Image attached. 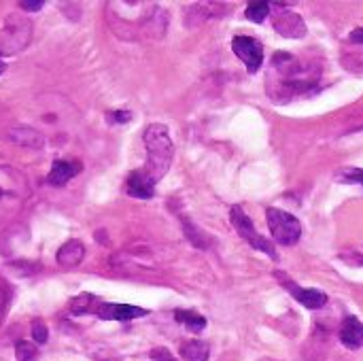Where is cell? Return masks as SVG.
Here are the masks:
<instances>
[{
    "label": "cell",
    "instance_id": "cell-17",
    "mask_svg": "<svg viewBox=\"0 0 363 361\" xmlns=\"http://www.w3.org/2000/svg\"><path fill=\"white\" fill-rule=\"evenodd\" d=\"M175 319L193 334H200L206 327V319L202 315H195L193 310H175Z\"/></svg>",
    "mask_w": 363,
    "mask_h": 361
},
{
    "label": "cell",
    "instance_id": "cell-21",
    "mask_svg": "<svg viewBox=\"0 0 363 361\" xmlns=\"http://www.w3.org/2000/svg\"><path fill=\"white\" fill-rule=\"evenodd\" d=\"M15 357H17V361H35V359H37V349H35V344H30V342H26V340L17 342V346H15Z\"/></svg>",
    "mask_w": 363,
    "mask_h": 361
},
{
    "label": "cell",
    "instance_id": "cell-2",
    "mask_svg": "<svg viewBox=\"0 0 363 361\" xmlns=\"http://www.w3.org/2000/svg\"><path fill=\"white\" fill-rule=\"evenodd\" d=\"M145 147H147V164L141 170L153 183H157L166 177L175 157V145L168 127L163 123H151L145 130Z\"/></svg>",
    "mask_w": 363,
    "mask_h": 361
},
{
    "label": "cell",
    "instance_id": "cell-11",
    "mask_svg": "<svg viewBox=\"0 0 363 361\" xmlns=\"http://www.w3.org/2000/svg\"><path fill=\"white\" fill-rule=\"evenodd\" d=\"M147 315L149 310L141 306H130V304H103L100 310H98V317L109 321H132L136 317H147Z\"/></svg>",
    "mask_w": 363,
    "mask_h": 361
},
{
    "label": "cell",
    "instance_id": "cell-24",
    "mask_svg": "<svg viewBox=\"0 0 363 361\" xmlns=\"http://www.w3.org/2000/svg\"><path fill=\"white\" fill-rule=\"evenodd\" d=\"M342 181H348V183H359L363 185V168H353V170H346Z\"/></svg>",
    "mask_w": 363,
    "mask_h": 361
},
{
    "label": "cell",
    "instance_id": "cell-26",
    "mask_svg": "<svg viewBox=\"0 0 363 361\" xmlns=\"http://www.w3.org/2000/svg\"><path fill=\"white\" fill-rule=\"evenodd\" d=\"M43 0H35V3H19V9L24 11H41L43 9Z\"/></svg>",
    "mask_w": 363,
    "mask_h": 361
},
{
    "label": "cell",
    "instance_id": "cell-16",
    "mask_svg": "<svg viewBox=\"0 0 363 361\" xmlns=\"http://www.w3.org/2000/svg\"><path fill=\"white\" fill-rule=\"evenodd\" d=\"M211 346L204 340H189L181 344V357L185 361H209Z\"/></svg>",
    "mask_w": 363,
    "mask_h": 361
},
{
    "label": "cell",
    "instance_id": "cell-7",
    "mask_svg": "<svg viewBox=\"0 0 363 361\" xmlns=\"http://www.w3.org/2000/svg\"><path fill=\"white\" fill-rule=\"evenodd\" d=\"M232 51L245 62V67L251 75H255L261 69L263 62V45L253 37H236L232 41Z\"/></svg>",
    "mask_w": 363,
    "mask_h": 361
},
{
    "label": "cell",
    "instance_id": "cell-8",
    "mask_svg": "<svg viewBox=\"0 0 363 361\" xmlns=\"http://www.w3.org/2000/svg\"><path fill=\"white\" fill-rule=\"evenodd\" d=\"M276 279L283 283V287L293 295V298L298 300L302 306H306L308 310H319V308H323L327 304V295L323 291H319V289H304V287H300L298 283H293L291 279H287L281 272H276Z\"/></svg>",
    "mask_w": 363,
    "mask_h": 361
},
{
    "label": "cell",
    "instance_id": "cell-14",
    "mask_svg": "<svg viewBox=\"0 0 363 361\" xmlns=\"http://www.w3.org/2000/svg\"><path fill=\"white\" fill-rule=\"evenodd\" d=\"M83 257H85V247H83L81 240H69L66 245L60 247V251L55 255L57 264L62 268H69V270L75 268V266H79L81 261H83Z\"/></svg>",
    "mask_w": 363,
    "mask_h": 361
},
{
    "label": "cell",
    "instance_id": "cell-10",
    "mask_svg": "<svg viewBox=\"0 0 363 361\" xmlns=\"http://www.w3.org/2000/svg\"><path fill=\"white\" fill-rule=\"evenodd\" d=\"M153 187H155V183L139 168V170H134V173H130V177H127V181H125V191H127V195H132V198H139V200H149V198H153Z\"/></svg>",
    "mask_w": 363,
    "mask_h": 361
},
{
    "label": "cell",
    "instance_id": "cell-27",
    "mask_svg": "<svg viewBox=\"0 0 363 361\" xmlns=\"http://www.w3.org/2000/svg\"><path fill=\"white\" fill-rule=\"evenodd\" d=\"M348 43H355V45H363V28H357L348 35Z\"/></svg>",
    "mask_w": 363,
    "mask_h": 361
},
{
    "label": "cell",
    "instance_id": "cell-1",
    "mask_svg": "<svg viewBox=\"0 0 363 361\" xmlns=\"http://www.w3.org/2000/svg\"><path fill=\"white\" fill-rule=\"evenodd\" d=\"M272 69L276 73V81L268 83V94L278 103H287L293 96L306 94L319 83V69L306 67L298 58L285 51L272 58Z\"/></svg>",
    "mask_w": 363,
    "mask_h": 361
},
{
    "label": "cell",
    "instance_id": "cell-23",
    "mask_svg": "<svg viewBox=\"0 0 363 361\" xmlns=\"http://www.w3.org/2000/svg\"><path fill=\"white\" fill-rule=\"evenodd\" d=\"M107 117L113 123H127L132 119V113L130 111H111V113H107Z\"/></svg>",
    "mask_w": 363,
    "mask_h": 361
},
{
    "label": "cell",
    "instance_id": "cell-22",
    "mask_svg": "<svg viewBox=\"0 0 363 361\" xmlns=\"http://www.w3.org/2000/svg\"><path fill=\"white\" fill-rule=\"evenodd\" d=\"M32 338H35V342H39V344H45L47 338H49L47 325L41 319H37L35 323H32Z\"/></svg>",
    "mask_w": 363,
    "mask_h": 361
},
{
    "label": "cell",
    "instance_id": "cell-9",
    "mask_svg": "<svg viewBox=\"0 0 363 361\" xmlns=\"http://www.w3.org/2000/svg\"><path fill=\"white\" fill-rule=\"evenodd\" d=\"M274 30L285 39H302L308 32L302 15L293 11H281L278 15H274Z\"/></svg>",
    "mask_w": 363,
    "mask_h": 361
},
{
    "label": "cell",
    "instance_id": "cell-19",
    "mask_svg": "<svg viewBox=\"0 0 363 361\" xmlns=\"http://www.w3.org/2000/svg\"><path fill=\"white\" fill-rule=\"evenodd\" d=\"M183 227H185V234H187V238L197 247V249H209V245H211V240H209V236L204 234V232H200L189 219H183Z\"/></svg>",
    "mask_w": 363,
    "mask_h": 361
},
{
    "label": "cell",
    "instance_id": "cell-3",
    "mask_svg": "<svg viewBox=\"0 0 363 361\" xmlns=\"http://www.w3.org/2000/svg\"><path fill=\"white\" fill-rule=\"evenodd\" d=\"M32 39V21L24 15L11 13L5 19V26L0 30V53L13 55L28 47Z\"/></svg>",
    "mask_w": 363,
    "mask_h": 361
},
{
    "label": "cell",
    "instance_id": "cell-29",
    "mask_svg": "<svg viewBox=\"0 0 363 361\" xmlns=\"http://www.w3.org/2000/svg\"><path fill=\"white\" fill-rule=\"evenodd\" d=\"M5 69H7V67H5V62H3V53H0V75L5 73Z\"/></svg>",
    "mask_w": 363,
    "mask_h": 361
},
{
    "label": "cell",
    "instance_id": "cell-13",
    "mask_svg": "<svg viewBox=\"0 0 363 361\" xmlns=\"http://www.w3.org/2000/svg\"><path fill=\"white\" fill-rule=\"evenodd\" d=\"M340 342L351 351H357L363 346V323L357 317L344 319V323L340 327Z\"/></svg>",
    "mask_w": 363,
    "mask_h": 361
},
{
    "label": "cell",
    "instance_id": "cell-20",
    "mask_svg": "<svg viewBox=\"0 0 363 361\" xmlns=\"http://www.w3.org/2000/svg\"><path fill=\"white\" fill-rule=\"evenodd\" d=\"M270 9H272V5L270 3H263V0H261V3H251L247 7L245 15H247V19H251L255 24H261L263 19L270 15Z\"/></svg>",
    "mask_w": 363,
    "mask_h": 361
},
{
    "label": "cell",
    "instance_id": "cell-18",
    "mask_svg": "<svg viewBox=\"0 0 363 361\" xmlns=\"http://www.w3.org/2000/svg\"><path fill=\"white\" fill-rule=\"evenodd\" d=\"M100 306H103L100 300L94 298V295H89V293H83V295H79L77 300H73L71 312H73V315H83V312H96V315H98Z\"/></svg>",
    "mask_w": 363,
    "mask_h": 361
},
{
    "label": "cell",
    "instance_id": "cell-12",
    "mask_svg": "<svg viewBox=\"0 0 363 361\" xmlns=\"http://www.w3.org/2000/svg\"><path fill=\"white\" fill-rule=\"evenodd\" d=\"M81 173V164L79 161H66V159H55L51 164V170L47 175V181L53 187H62L69 183L73 177H77Z\"/></svg>",
    "mask_w": 363,
    "mask_h": 361
},
{
    "label": "cell",
    "instance_id": "cell-15",
    "mask_svg": "<svg viewBox=\"0 0 363 361\" xmlns=\"http://www.w3.org/2000/svg\"><path fill=\"white\" fill-rule=\"evenodd\" d=\"M9 139L15 143V145H21V147H28V149H41L45 139L41 132L32 127H26V125H19V127H13L9 130Z\"/></svg>",
    "mask_w": 363,
    "mask_h": 361
},
{
    "label": "cell",
    "instance_id": "cell-5",
    "mask_svg": "<svg viewBox=\"0 0 363 361\" xmlns=\"http://www.w3.org/2000/svg\"><path fill=\"white\" fill-rule=\"evenodd\" d=\"M229 219H232L234 229L238 232L240 238H245L247 245H251L253 249H257V251H261V253H266V255H268L270 259H274V261L278 259V253H276L274 245L257 232L255 225H253V221L247 217V213H245L240 206H232V211H229Z\"/></svg>",
    "mask_w": 363,
    "mask_h": 361
},
{
    "label": "cell",
    "instance_id": "cell-4",
    "mask_svg": "<svg viewBox=\"0 0 363 361\" xmlns=\"http://www.w3.org/2000/svg\"><path fill=\"white\" fill-rule=\"evenodd\" d=\"M266 219H268V227H270L274 243L283 247H291L302 238V223L291 213L281 211V209H268Z\"/></svg>",
    "mask_w": 363,
    "mask_h": 361
},
{
    "label": "cell",
    "instance_id": "cell-30",
    "mask_svg": "<svg viewBox=\"0 0 363 361\" xmlns=\"http://www.w3.org/2000/svg\"><path fill=\"white\" fill-rule=\"evenodd\" d=\"M263 361H270V359H263Z\"/></svg>",
    "mask_w": 363,
    "mask_h": 361
},
{
    "label": "cell",
    "instance_id": "cell-25",
    "mask_svg": "<svg viewBox=\"0 0 363 361\" xmlns=\"http://www.w3.org/2000/svg\"><path fill=\"white\" fill-rule=\"evenodd\" d=\"M151 357H155V361H175L172 355H170L166 349H157V351H153Z\"/></svg>",
    "mask_w": 363,
    "mask_h": 361
},
{
    "label": "cell",
    "instance_id": "cell-6",
    "mask_svg": "<svg viewBox=\"0 0 363 361\" xmlns=\"http://www.w3.org/2000/svg\"><path fill=\"white\" fill-rule=\"evenodd\" d=\"M26 195V179L13 168H0V206H9L11 211L19 206Z\"/></svg>",
    "mask_w": 363,
    "mask_h": 361
},
{
    "label": "cell",
    "instance_id": "cell-28",
    "mask_svg": "<svg viewBox=\"0 0 363 361\" xmlns=\"http://www.w3.org/2000/svg\"><path fill=\"white\" fill-rule=\"evenodd\" d=\"M5 308H7V291H5L3 285H0V321H3Z\"/></svg>",
    "mask_w": 363,
    "mask_h": 361
}]
</instances>
